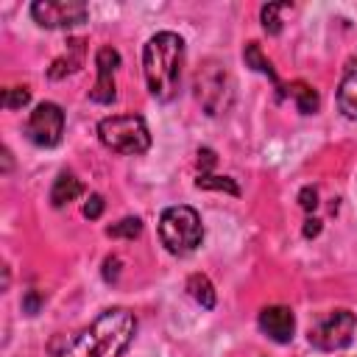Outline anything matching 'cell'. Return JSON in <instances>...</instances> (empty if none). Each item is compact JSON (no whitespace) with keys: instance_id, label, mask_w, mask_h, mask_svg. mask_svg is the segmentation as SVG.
Segmentation results:
<instances>
[{"instance_id":"obj_1","label":"cell","mask_w":357,"mask_h":357,"mask_svg":"<svg viewBox=\"0 0 357 357\" xmlns=\"http://www.w3.org/2000/svg\"><path fill=\"white\" fill-rule=\"evenodd\" d=\"M137 318L126 307L100 312L86 329L70 337L64 346L53 349L47 357H120L134 340Z\"/></svg>"},{"instance_id":"obj_2","label":"cell","mask_w":357,"mask_h":357,"mask_svg":"<svg viewBox=\"0 0 357 357\" xmlns=\"http://www.w3.org/2000/svg\"><path fill=\"white\" fill-rule=\"evenodd\" d=\"M184 64V39L173 31H159L142 50V70L148 89L156 100H170L178 92Z\"/></svg>"},{"instance_id":"obj_3","label":"cell","mask_w":357,"mask_h":357,"mask_svg":"<svg viewBox=\"0 0 357 357\" xmlns=\"http://www.w3.org/2000/svg\"><path fill=\"white\" fill-rule=\"evenodd\" d=\"M159 237L170 254H176V257L192 254L204 240V226H201L198 212L184 204L167 206L159 218Z\"/></svg>"},{"instance_id":"obj_4","label":"cell","mask_w":357,"mask_h":357,"mask_svg":"<svg viewBox=\"0 0 357 357\" xmlns=\"http://www.w3.org/2000/svg\"><path fill=\"white\" fill-rule=\"evenodd\" d=\"M98 139L109 151L126 153V156H137V153H145L151 148V131L139 114L103 117L98 123Z\"/></svg>"},{"instance_id":"obj_5","label":"cell","mask_w":357,"mask_h":357,"mask_svg":"<svg viewBox=\"0 0 357 357\" xmlns=\"http://www.w3.org/2000/svg\"><path fill=\"white\" fill-rule=\"evenodd\" d=\"M195 98L206 109V114H226L234 100V81L220 61H204L195 73Z\"/></svg>"},{"instance_id":"obj_6","label":"cell","mask_w":357,"mask_h":357,"mask_svg":"<svg viewBox=\"0 0 357 357\" xmlns=\"http://www.w3.org/2000/svg\"><path fill=\"white\" fill-rule=\"evenodd\" d=\"M354 329H357V315L351 310H329L310 329V343L321 351H337L351 343Z\"/></svg>"},{"instance_id":"obj_7","label":"cell","mask_w":357,"mask_h":357,"mask_svg":"<svg viewBox=\"0 0 357 357\" xmlns=\"http://www.w3.org/2000/svg\"><path fill=\"white\" fill-rule=\"evenodd\" d=\"M25 134L39 148H56L61 142V134H64V112H61V106L50 103V100L39 103L31 112L28 123H25Z\"/></svg>"},{"instance_id":"obj_8","label":"cell","mask_w":357,"mask_h":357,"mask_svg":"<svg viewBox=\"0 0 357 357\" xmlns=\"http://www.w3.org/2000/svg\"><path fill=\"white\" fill-rule=\"evenodd\" d=\"M31 17L42 28H73L86 22L89 8L81 0H36L31 6Z\"/></svg>"},{"instance_id":"obj_9","label":"cell","mask_w":357,"mask_h":357,"mask_svg":"<svg viewBox=\"0 0 357 357\" xmlns=\"http://www.w3.org/2000/svg\"><path fill=\"white\" fill-rule=\"evenodd\" d=\"M95 64H98V81L95 86L89 89V98L95 103H112L117 98V89H114V70L120 64V53L112 47V45H103L95 56Z\"/></svg>"},{"instance_id":"obj_10","label":"cell","mask_w":357,"mask_h":357,"mask_svg":"<svg viewBox=\"0 0 357 357\" xmlns=\"http://www.w3.org/2000/svg\"><path fill=\"white\" fill-rule=\"evenodd\" d=\"M259 329H262L273 343H290V340H293V332H296L293 310H290V307H282V304L265 307V310L259 312Z\"/></svg>"},{"instance_id":"obj_11","label":"cell","mask_w":357,"mask_h":357,"mask_svg":"<svg viewBox=\"0 0 357 357\" xmlns=\"http://www.w3.org/2000/svg\"><path fill=\"white\" fill-rule=\"evenodd\" d=\"M337 106L349 120H357V50L349 56L340 84H337Z\"/></svg>"},{"instance_id":"obj_12","label":"cell","mask_w":357,"mask_h":357,"mask_svg":"<svg viewBox=\"0 0 357 357\" xmlns=\"http://www.w3.org/2000/svg\"><path fill=\"white\" fill-rule=\"evenodd\" d=\"M81 192H84V184H81L73 173H59V178H56L53 187H50V204H53L56 209H61V206H67L70 201H75Z\"/></svg>"},{"instance_id":"obj_13","label":"cell","mask_w":357,"mask_h":357,"mask_svg":"<svg viewBox=\"0 0 357 357\" xmlns=\"http://www.w3.org/2000/svg\"><path fill=\"white\" fill-rule=\"evenodd\" d=\"M81 61H84V39H70L67 53L59 56V59L53 61V67H50V78H64V75L75 73V70L81 67Z\"/></svg>"},{"instance_id":"obj_14","label":"cell","mask_w":357,"mask_h":357,"mask_svg":"<svg viewBox=\"0 0 357 357\" xmlns=\"http://www.w3.org/2000/svg\"><path fill=\"white\" fill-rule=\"evenodd\" d=\"M243 59H245V64H248L251 70H257V73H265V75L273 81V86L279 89V98L284 95V86L279 84V78H276V70H273L271 59H265V56H262V50H259V45H257V42H248V45H245V50H243Z\"/></svg>"},{"instance_id":"obj_15","label":"cell","mask_w":357,"mask_h":357,"mask_svg":"<svg viewBox=\"0 0 357 357\" xmlns=\"http://www.w3.org/2000/svg\"><path fill=\"white\" fill-rule=\"evenodd\" d=\"M287 95L296 100V106H298V112H301V114H315V112H318V106H321L318 92H315L310 84H304V81L290 84V86H287Z\"/></svg>"},{"instance_id":"obj_16","label":"cell","mask_w":357,"mask_h":357,"mask_svg":"<svg viewBox=\"0 0 357 357\" xmlns=\"http://www.w3.org/2000/svg\"><path fill=\"white\" fill-rule=\"evenodd\" d=\"M187 290H190V296H192L204 310H212V307H215V287H212V282H209L204 273H192V276L187 279Z\"/></svg>"},{"instance_id":"obj_17","label":"cell","mask_w":357,"mask_h":357,"mask_svg":"<svg viewBox=\"0 0 357 357\" xmlns=\"http://www.w3.org/2000/svg\"><path fill=\"white\" fill-rule=\"evenodd\" d=\"M290 8V3H268V6H262V11H259V17H262V28H265V33H271V36H276L279 31H282V11H287Z\"/></svg>"},{"instance_id":"obj_18","label":"cell","mask_w":357,"mask_h":357,"mask_svg":"<svg viewBox=\"0 0 357 357\" xmlns=\"http://www.w3.org/2000/svg\"><path fill=\"white\" fill-rule=\"evenodd\" d=\"M106 234H109V237H126V240H134V237L142 234V220H139V218H123L120 223L109 226Z\"/></svg>"},{"instance_id":"obj_19","label":"cell","mask_w":357,"mask_h":357,"mask_svg":"<svg viewBox=\"0 0 357 357\" xmlns=\"http://www.w3.org/2000/svg\"><path fill=\"white\" fill-rule=\"evenodd\" d=\"M195 184H198L201 190H226V192H231V195L240 192L237 184H234L231 178H226V176H209V173H201V176L195 178Z\"/></svg>"},{"instance_id":"obj_20","label":"cell","mask_w":357,"mask_h":357,"mask_svg":"<svg viewBox=\"0 0 357 357\" xmlns=\"http://www.w3.org/2000/svg\"><path fill=\"white\" fill-rule=\"evenodd\" d=\"M28 100H31V92L25 86H11V89L3 92V106L6 109H22Z\"/></svg>"},{"instance_id":"obj_21","label":"cell","mask_w":357,"mask_h":357,"mask_svg":"<svg viewBox=\"0 0 357 357\" xmlns=\"http://www.w3.org/2000/svg\"><path fill=\"white\" fill-rule=\"evenodd\" d=\"M100 212H103V198H100L98 192H92V195L86 198V204H84V215H86L89 220H95V218H100Z\"/></svg>"},{"instance_id":"obj_22","label":"cell","mask_w":357,"mask_h":357,"mask_svg":"<svg viewBox=\"0 0 357 357\" xmlns=\"http://www.w3.org/2000/svg\"><path fill=\"white\" fill-rule=\"evenodd\" d=\"M39 304H42V296H39L36 290H28V293H25V298H22V310L33 315V312L39 310Z\"/></svg>"},{"instance_id":"obj_23","label":"cell","mask_w":357,"mask_h":357,"mask_svg":"<svg viewBox=\"0 0 357 357\" xmlns=\"http://www.w3.org/2000/svg\"><path fill=\"white\" fill-rule=\"evenodd\" d=\"M298 198H301V206H304V209H307V212H310V209H315V206H318V201H315V198H318V192H315V190H312V187H304V190H301V195H298Z\"/></svg>"},{"instance_id":"obj_24","label":"cell","mask_w":357,"mask_h":357,"mask_svg":"<svg viewBox=\"0 0 357 357\" xmlns=\"http://www.w3.org/2000/svg\"><path fill=\"white\" fill-rule=\"evenodd\" d=\"M117 268H120V259H117V257H109V259L103 262V279H106V282H114V279H117Z\"/></svg>"},{"instance_id":"obj_25","label":"cell","mask_w":357,"mask_h":357,"mask_svg":"<svg viewBox=\"0 0 357 357\" xmlns=\"http://www.w3.org/2000/svg\"><path fill=\"white\" fill-rule=\"evenodd\" d=\"M318 231H321V220L318 218H310L307 226H304V237H315Z\"/></svg>"}]
</instances>
